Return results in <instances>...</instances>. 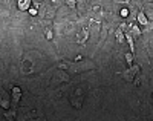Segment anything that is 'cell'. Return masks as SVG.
Instances as JSON below:
<instances>
[{"mask_svg":"<svg viewBox=\"0 0 153 121\" xmlns=\"http://www.w3.org/2000/svg\"><path fill=\"white\" fill-rule=\"evenodd\" d=\"M83 101H84V90L80 89V87H76L74 90V93L71 95V104L74 107H76V109H81V107H83Z\"/></svg>","mask_w":153,"mask_h":121,"instance_id":"6da1fadb","label":"cell"},{"mask_svg":"<svg viewBox=\"0 0 153 121\" xmlns=\"http://www.w3.org/2000/svg\"><path fill=\"white\" fill-rule=\"evenodd\" d=\"M89 37H91V32H89L87 26H80L78 32H76V37H75V43L76 45H86Z\"/></svg>","mask_w":153,"mask_h":121,"instance_id":"7a4b0ae2","label":"cell"},{"mask_svg":"<svg viewBox=\"0 0 153 121\" xmlns=\"http://www.w3.org/2000/svg\"><path fill=\"white\" fill-rule=\"evenodd\" d=\"M11 93H12L11 107H16V109H17V106H19V103H20V100H22V89L17 87V86H14V87L11 89Z\"/></svg>","mask_w":153,"mask_h":121,"instance_id":"3957f363","label":"cell"},{"mask_svg":"<svg viewBox=\"0 0 153 121\" xmlns=\"http://www.w3.org/2000/svg\"><path fill=\"white\" fill-rule=\"evenodd\" d=\"M0 92H2V97H0V107L6 111V109H9V107H11V98H9V95L3 89H0Z\"/></svg>","mask_w":153,"mask_h":121,"instance_id":"277c9868","label":"cell"},{"mask_svg":"<svg viewBox=\"0 0 153 121\" xmlns=\"http://www.w3.org/2000/svg\"><path fill=\"white\" fill-rule=\"evenodd\" d=\"M129 32L132 34V37L136 40V38H139L141 37V34H143V31L139 29V26L135 23V22H129Z\"/></svg>","mask_w":153,"mask_h":121,"instance_id":"5b68a950","label":"cell"},{"mask_svg":"<svg viewBox=\"0 0 153 121\" xmlns=\"http://www.w3.org/2000/svg\"><path fill=\"white\" fill-rule=\"evenodd\" d=\"M32 6V0H17V9L28 12V9Z\"/></svg>","mask_w":153,"mask_h":121,"instance_id":"8992f818","label":"cell"},{"mask_svg":"<svg viewBox=\"0 0 153 121\" xmlns=\"http://www.w3.org/2000/svg\"><path fill=\"white\" fill-rule=\"evenodd\" d=\"M3 115H5V118L8 120V121H14V120H17V109L16 107H9V109H6V111H3Z\"/></svg>","mask_w":153,"mask_h":121,"instance_id":"52a82bcc","label":"cell"},{"mask_svg":"<svg viewBox=\"0 0 153 121\" xmlns=\"http://www.w3.org/2000/svg\"><path fill=\"white\" fill-rule=\"evenodd\" d=\"M135 20L139 23V25H143V26H146L150 20H147V17H146V14H144V11H139V12H136V17H135Z\"/></svg>","mask_w":153,"mask_h":121,"instance_id":"ba28073f","label":"cell"},{"mask_svg":"<svg viewBox=\"0 0 153 121\" xmlns=\"http://www.w3.org/2000/svg\"><path fill=\"white\" fill-rule=\"evenodd\" d=\"M121 77H123V80H124V81H129V83H132V81H133V78H135V74H133V72L130 71V68H129V69L123 71Z\"/></svg>","mask_w":153,"mask_h":121,"instance_id":"9c48e42d","label":"cell"},{"mask_svg":"<svg viewBox=\"0 0 153 121\" xmlns=\"http://www.w3.org/2000/svg\"><path fill=\"white\" fill-rule=\"evenodd\" d=\"M115 40H117L118 45H123L124 43V32L120 28H115Z\"/></svg>","mask_w":153,"mask_h":121,"instance_id":"30bf717a","label":"cell"},{"mask_svg":"<svg viewBox=\"0 0 153 121\" xmlns=\"http://www.w3.org/2000/svg\"><path fill=\"white\" fill-rule=\"evenodd\" d=\"M65 5H66L69 9H72L76 16H78V9H76L78 6H76V0H65Z\"/></svg>","mask_w":153,"mask_h":121,"instance_id":"8fae6325","label":"cell"},{"mask_svg":"<svg viewBox=\"0 0 153 121\" xmlns=\"http://www.w3.org/2000/svg\"><path fill=\"white\" fill-rule=\"evenodd\" d=\"M124 60H126V63L127 64H133L135 63V54H132V52H126L124 54Z\"/></svg>","mask_w":153,"mask_h":121,"instance_id":"7c38bea8","label":"cell"},{"mask_svg":"<svg viewBox=\"0 0 153 121\" xmlns=\"http://www.w3.org/2000/svg\"><path fill=\"white\" fill-rule=\"evenodd\" d=\"M129 68H130V71H132V72H133L135 75H138V74H141V66H139L138 63H133V64H130Z\"/></svg>","mask_w":153,"mask_h":121,"instance_id":"4fadbf2b","label":"cell"},{"mask_svg":"<svg viewBox=\"0 0 153 121\" xmlns=\"http://www.w3.org/2000/svg\"><path fill=\"white\" fill-rule=\"evenodd\" d=\"M120 16H121L123 19H127V17H129V8H121Z\"/></svg>","mask_w":153,"mask_h":121,"instance_id":"5bb4252c","label":"cell"},{"mask_svg":"<svg viewBox=\"0 0 153 121\" xmlns=\"http://www.w3.org/2000/svg\"><path fill=\"white\" fill-rule=\"evenodd\" d=\"M28 12H29V16H31V17H37L38 9H37V8H34V6H31V8L28 9Z\"/></svg>","mask_w":153,"mask_h":121,"instance_id":"9a60e30c","label":"cell"},{"mask_svg":"<svg viewBox=\"0 0 153 121\" xmlns=\"http://www.w3.org/2000/svg\"><path fill=\"white\" fill-rule=\"evenodd\" d=\"M51 3H52L55 8H58V6H61L63 3H65V0H51Z\"/></svg>","mask_w":153,"mask_h":121,"instance_id":"2e32d148","label":"cell"},{"mask_svg":"<svg viewBox=\"0 0 153 121\" xmlns=\"http://www.w3.org/2000/svg\"><path fill=\"white\" fill-rule=\"evenodd\" d=\"M113 3L115 5H129L130 2L129 0H113Z\"/></svg>","mask_w":153,"mask_h":121,"instance_id":"e0dca14e","label":"cell"},{"mask_svg":"<svg viewBox=\"0 0 153 121\" xmlns=\"http://www.w3.org/2000/svg\"><path fill=\"white\" fill-rule=\"evenodd\" d=\"M144 5H149V6H152V0H144Z\"/></svg>","mask_w":153,"mask_h":121,"instance_id":"ac0fdd59","label":"cell"},{"mask_svg":"<svg viewBox=\"0 0 153 121\" xmlns=\"http://www.w3.org/2000/svg\"><path fill=\"white\" fill-rule=\"evenodd\" d=\"M2 3H5V5H8V0H2Z\"/></svg>","mask_w":153,"mask_h":121,"instance_id":"d6986e66","label":"cell"}]
</instances>
